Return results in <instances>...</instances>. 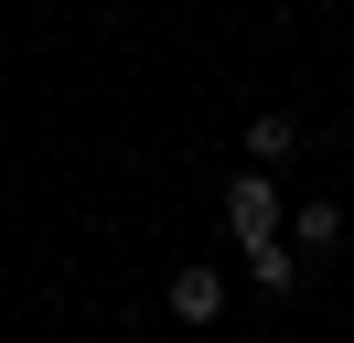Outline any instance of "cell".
<instances>
[{"label": "cell", "instance_id": "6da1fadb", "mask_svg": "<svg viewBox=\"0 0 354 343\" xmlns=\"http://www.w3.org/2000/svg\"><path fill=\"white\" fill-rule=\"evenodd\" d=\"M225 225H236V247L279 236V183H268V172H236V183H225Z\"/></svg>", "mask_w": 354, "mask_h": 343}, {"label": "cell", "instance_id": "7a4b0ae2", "mask_svg": "<svg viewBox=\"0 0 354 343\" xmlns=\"http://www.w3.org/2000/svg\"><path fill=\"white\" fill-rule=\"evenodd\" d=\"M161 300H172V322H194V333H204V322H225V268H172V290H161Z\"/></svg>", "mask_w": 354, "mask_h": 343}, {"label": "cell", "instance_id": "3957f363", "mask_svg": "<svg viewBox=\"0 0 354 343\" xmlns=\"http://www.w3.org/2000/svg\"><path fill=\"white\" fill-rule=\"evenodd\" d=\"M236 257H247V290H268V300H279L290 279H301V257H290L279 236H258V247H236Z\"/></svg>", "mask_w": 354, "mask_h": 343}, {"label": "cell", "instance_id": "277c9868", "mask_svg": "<svg viewBox=\"0 0 354 343\" xmlns=\"http://www.w3.org/2000/svg\"><path fill=\"white\" fill-rule=\"evenodd\" d=\"M290 140H301L290 118H247V150H258V161H290Z\"/></svg>", "mask_w": 354, "mask_h": 343}, {"label": "cell", "instance_id": "5b68a950", "mask_svg": "<svg viewBox=\"0 0 354 343\" xmlns=\"http://www.w3.org/2000/svg\"><path fill=\"white\" fill-rule=\"evenodd\" d=\"M344 236V204H301V247H333Z\"/></svg>", "mask_w": 354, "mask_h": 343}]
</instances>
